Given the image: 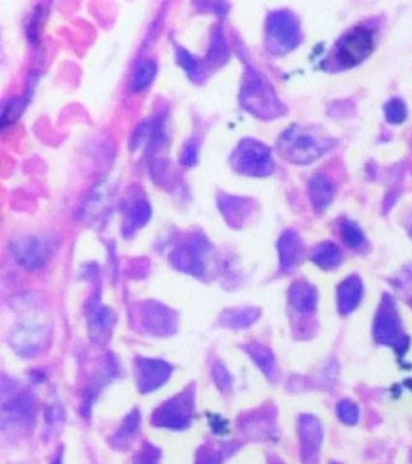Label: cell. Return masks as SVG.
I'll return each mask as SVG.
<instances>
[{
  "mask_svg": "<svg viewBox=\"0 0 412 464\" xmlns=\"http://www.w3.org/2000/svg\"><path fill=\"white\" fill-rule=\"evenodd\" d=\"M333 147L329 138L302 127H292L284 133L281 149L285 158L300 165L315 163Z\"/></svg>",
  "mask_w": 412,
  "mask_h": 464,
  "instance_id": "obj_1",
  "label": "cell"
},
{
  "mask_svg": "<svg viewBox=\"0 0 412 464\" xmlns=\"http://www.w3.org/2000/svg\"><path fill=\"white\" fill-rule=\"evenodd\" d=\"M373 48L374 38L371 30L365 27H355L337 43L336 59L344 67H355L373 53Z\"/></svg>",
  "mask_w": 412,
  "mask_h": 464,
  "instance_id": "obj_2",
  "label": "cell"
},
{
  "mask_svg": "<svg viewBox=\"0 0 412 464\" xmlns=\"http://www.w3.org/2000/svg\"><path fill=\"white\" fill-rule=\"evenodd\" d=\"M270 39L278 50L288 51L300 41V27L290 12L279 11L270 21Z\"/></svg>",
  "mask_w": 412,
  "mask_h": 464,
  "instance_id": "obj_3",
  "label": "cell"
},
{
  "mask_svg": "<svg viewBox=\"0 0 412 464\" xmlns=\"http://www.w3.org/2000/svg\"><path fill=\"white\" fill-rule=\"evenodd\" d=\"M375 331L377 340L384 344L395 345L400 335V324L394 311H391V308L381 310L376 321Z\"/></svg>",
  "mask_w": 412,
  "mask_h": 464,
  "instance_id": "obj_4",
  "label": "cell"
},
{
  "mask_svg": "<svg viewBox=\"0 0 412 464\" xmlns=\"http://www.w3.org/2000/svg\"><path fill=\"white\" fill-rule=\"evenodd\" d=\"M281 257L284 268L292 270L297 263H301L303 255V244L299 236L294 232H287L283 236L279 243Z\"/></svg>",
  "mask_w": 412,
  "mask_h": 464,
  "instance_id": "obj_5",
  "label": "cell"
},
{
  "mask_svg": "<svg viewBox=\"0 0 412 464\" xmlns=\"http://www.w3.org/2000/svg\"><path fill=\"white\" fill-rule=\"evenodd\" d=\"M339 306L341 312L348 313L358 306L363 294V286L357 277H350L339 287Z\"/></svg>",
  "mask_w": 412,
  "mask_h": 464,
  "instance_id": "obj_6",
  "label": "cell"
},
{
  "mask_svg": "<svg viewBox=\"0 0 412 464\" xmlns=\"http://www.w3.org/2000/svg\"><path fill=\"white\" fill-rule=\"evenodd\" d=\"M310 196L317 210H324L329 206L334 196V187L330 180L323 176L317 174L310 182Z\"/></svg>",
  "mask_w": 412,
  "mask_h": 464,
  "instance_id": "obj_7",
  "label": "cell"
},
{
  "mask_svg": "<svg viewBox=\"0 0 412 464\" xmlns=\"http://www.w3.org/2000/svg\"><path fill=\"white\" fill-rule=\"evenodd\" d=\"M290 301L299 311H312L316 306V292L306 283H297L290 292Z\"/></svg>",
  "mask_w": 412,
  "mask_h": 464,
  "instance_id": "obj_8",
  "label": "cell"
},
{
  "mask_svg": "<svg viewBox=\"0 0 412 464\" xmlns=\"http://www.w3.org/2000/svg\"><path fill=\"white\" fill-rule=\"evenodd\" d=\"M271 165L269 151L263 145H253L245 154V166L254 173H268Z\"/></svg>",
  "mask_w": 412,
  "mask_h": 464,
  "instance_id": "obj_9",
  "label": "cell"
},
{
  "mask_svg": "<svg viewBox=\"0 0 412 464\" xmlns=\"http://www.w3.org/2000/svg\"><path fill=\"white\" fill-rule=\"evenodd\" d=\"M313 261L323 268H333L337 266L341 261L340 249L330 242L321 243L317 247L312 255Z\"/></svg>",
  "mask_w": 412,
  "mask_h": 464,
  "instance_id": "obj_10",
  "label": "cell"
},
{
  "mask_svg": "<svg viewBox=\"0 0 412 464\" xmlns=\"http://www.w3.org/2000/svg\"><path fill=\"white\" fill-rule=\"evenodd\" d=\"M342 239L350 248H359L364 243V234L360 230L359 226L355 225L352 221H345L341 224Z\"/></svg>",
  "mask_w": 412,
  "mask_h": 464,
  "instance_id": "obj_11",
  "label": "cell"
},
{
  "mask_svg": "<svg viewBox=\"0 0 412 464\" xmlns=\"http://www.w3.org/2000/svg\"><path fill=\"white\" fill-rule=\"evenodd\" d=\"M408 109L402 100L394 98L386 106V118L391 124H402L406 119Z\"/></svg>",
  "mask_w": 412,
  "mask_h": 464,
  "instance_id": "obj_12",
  "label": "cell"
},
{
  "mask_svg": "<svg viewBox=\"0 0 412 464\" xmlns=\"http://www.w3.org/2000/svg\"><path fill=\"white\" fill-rule=\"evenodd\" d=\"M339 416L347 425H355L359 416L358 407H355L353 402H342L339 405Z\"/></svg>",
  "mask_w": 412,
  "mask_h": 464,
  "instance_id": "obj_13",
  "label": "cell"
},
{
  "mask_svg": "<svg viewBox=\"0 0 412 464\" xmlns=\"http://www.w3.org/2000/svg\"><path fill=\"white\" fill-rule=\"evenodd\" d=\"M153 67H144L143 71L142 72L139 73V79H138V82L142 85V86H144V85H147L148 84L149 80H151V77H153Z\"/></svg>",
  "mask_w": 412,
  "mask_h": 464,
  "instance_id": "obj_14",
  "label": "cell"
}]
</instances>
